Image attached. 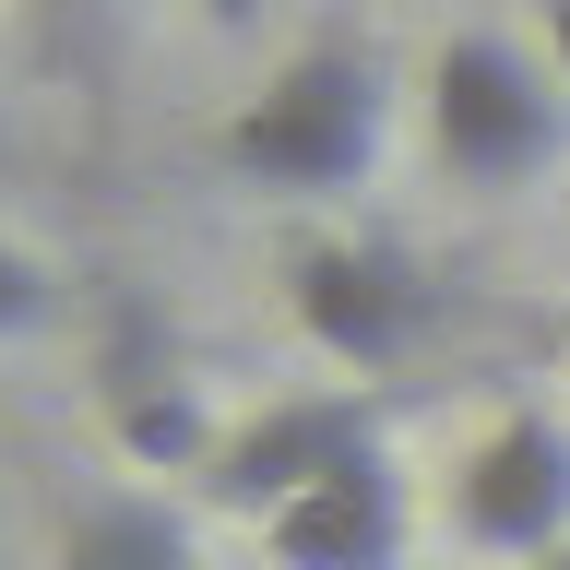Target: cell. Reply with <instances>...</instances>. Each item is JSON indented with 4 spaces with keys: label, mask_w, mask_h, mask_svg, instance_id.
Listing matches in <instances>:
<instances>
[{
    "label": "cell",
    "mask_w": 570,
    "mask_h": 570,
    "mask_svg": "<svg viewBox=\"0 0 570 570\" xmlns=\"http://www.w3.org/2000/svg\"><path fill=\"white\" fill-rule=\"evenodd\" d=\"M392 142V71L368 36H309L262 71V96L226 107V178L249 190H285V203H333V190H368Z\"/></svg>",
    "instance_id": "cell-1"
},
{
    "label": "cell",
    "mask_w": 570,
    "mask_h": 570,
    "mask_svg": "<svg viewBox=\"0 0 570 570\" xmlns=\"http://www.w3.org/2000/svg\"><path fill=\"white\" fill-rule=\"evenodd\" d=\"M559 142H570V96L523 36L463 24L428 48V155L463 190H523V178L559 167Z\"/></svg>",
    "instance_id": "cell-2"
},
{
    "label": "cell",
    "mask_w": 570,
    "mask_h": 570,
    "mask_svg": "<svg viewBox=\"0 0 570 570\" xmlns=\"http://www.w3.org/2000/svg\"><path fill=\"white\" fill-rule=\"evenodd\" d=\"M285 309L345 381H381L440 333V285L404 238H368V226H309L285 238Z\"/></svg>",
    "instance_id": "cell-3"
},
{
    "label": "cell",
    "mask_w": 570,
    "mask_h": 570,
    "mask_svg": "<svg viewBox=\"0 0 570 570\" xmlns=\"http://www.w3.org/2000/svg\"><path fill=\"white\" fill-rule=\"evenodd\" d=\"M452 534L488 559H559L570 547V416L499 404L452 463Z\"/></svg>",
    "instance_id": "cell-4"
},
{
    "label": "cell",
    "mask_w": 570,
    "mask_h": 570,
    "mask_svg": "<svg viewBox=\"0 0 570 570\" xmlns=\"http://www.w3.org/2000/svg\"><path fill=\"white\" fill-rule=\"evenodd\" d=\"M356 452H381V404H368L356 381H333V392H285V404H262V416L226 428V452H214L203 499H214V511L274 523L285 499H309L321 475H345Z\"/></svg>",
    "instance_id": "cell-5"
},
{
    "label": "cell",
    "mask_w": 570,
    "mask_h": 570,
    "mask_svg": "<svg viewBox=\"0 0 570 570\" xmlns=\"http://www.w3.org/2000/svg\"><path fill=\"white\" fill-rule=\"evenodd\" d=\"M262 547H274V570H404V547H416V499H404V463L356 452L345 475H321L309 499H285L274 523H262Z\"/></svg>",
    "instance_id": "cell-6"
},
{
    "label": "cell",
    "mask_w": 570,
    "mask_h": 570,
    "mask_svg": "<svg viewBox=\"0 0 570 570\" xmlns=\"http://www.w3.org/2000/svg\"><path fill=\"white\" fill-rule=\"evenodd\" d=\"M107 428H119V452L142 463V475H214V452H226V428H214V404L178 368H142V381H107Z\"/></svg>",
    "instance_id": "cell-7"
},
{
    "label": "cell",
    "mask_w": 570,
    "mask_h": 570,
    "mask_svg": "<svg viewBox=\"0 0 570 570\" xmlns=\"http://www.w3.org/2000/svg\"><path fill=\"white\" fill-rule=\"evenodd\" d=\"M60 570H203V547H190V523H178L167 499L119 488V499H96V511H71Z\"/></svg>",
    "instance_id": "cell-8"
},
{
    "label": "cell",
    "mask_w": 570,
    "mask_h": 570,
    "mask_svg": "<svg viewBox=\"0 0 570 570\" xmlns=\"http://www.w3.org/2000/svg\"><path fill=\"white\" fill-rule=\"evenodd\" d=\"M48 297H60V285H48V262H36L24 238H0V345H12V333H36V321H48Z\"/></svg>",
    "instance_id": "cell-9"
},
{
    "label": "cell",
    "mask_w": 570,
    "mask_h": 570,
    "mask_svg": "<svg viewBox=\"0 0 570 570\" xmlns=\"http://www.w3.org/2000/svg\"><path fill=\"white\" fill-rule=\"evenodd\" d=\"M274 12H285V0H203V24H214V36H262Z\"/></svg>",
    "instance_id": "cell-10"
},
{
    "label": "cell",
    "mask_w": 570,
    "mask_h": 570,
    "mask_svg": "<svg viewBox=\"0 0 570 570\" xmlns=\"http://www.w3.org/2000/svg\"><path fill=\"white\" fill-rule=\"evenodd\" d=\"M534 24H547V71H559V96H570V0H534Z\"/></svg>",
    "instance_id": "cell-11"
},
{
    "label": "cell",
    "mask_w": 570,
    "mask_h": 570,
    "mask_svg": "<svg viewBox=\"0 0 570 570\" xmlns=\"http://www.w3.org/2000/svg\"><path fill=\"white\" fill-rule=\"evenodd\" d=\"M534 570H570V547H559V559H534Z\"/></svg>",
    "instance_id": "cell-12"
},
{
    "label": "cell",
    "mask_w": 570,
    "mask_h": 570,
    "mask_svg": "<svg viewBox=\"0 0 570 570\" xmlns=\"http://www.w3.org/2000/svg\"><path fill=\"white\" fill-rule=\"evenodd\" d=\"M48 12H83V0H48Z\"/></svg>",
    "instance_id": "cell-13"
}]
</instances>
